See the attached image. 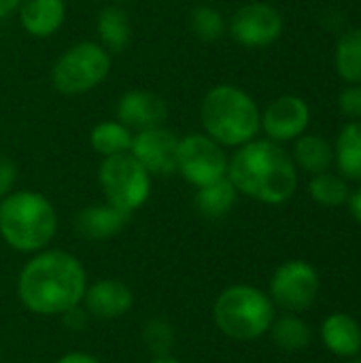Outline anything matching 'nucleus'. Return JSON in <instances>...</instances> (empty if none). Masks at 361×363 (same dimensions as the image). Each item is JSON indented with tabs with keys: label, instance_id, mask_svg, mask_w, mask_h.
<instances>
[{
	"label": "nucleus",
	"instance_id": "obj_29",
	"mask_svg": "<svg viewBox=\"0 0 361 363\" xmlns=\"http://www.w3.org/2000/svg\"><path fill=\"white\" fill-rule=\"evenodd\" d=\"M15 183H17V166L9 155L0 153V200L11 191H15Z\"/></svg>",
	"mask_w": 361,
	"mask_h": 363
},
{
	"label": "nucleus",
	"instance_id": "obj_32",
	"mask_svg": "<svg viewBox=\"0 0 361 363\" xmlns=\"http://www.w3.org/2000/svg\"><path fill=\"white\" fill-rule=\"evenodd\" d=\"M349 208H351L353 217H355V219L361 223V187L355 191V194H351V196H349Z\"/></svg>",
	"mask_w": 361,
	"mask_h": 363
},
{
	"label": "nucleus",
	"instance_id": "obj_15",
	"mask_svg": "<svg viewBox=\"0 0 361 363\" xmlns=\"http://www.w3.org/2000/svg\"><path fill=\"white\" fill-rule=\"evenodd\" d=\"M19 23L34 38H49L66 19V0H21Z\"/></svg>",
	"mask_w": 361,
	"mask_h": 363
},
{
	"label": "nucleus",
	"instance_id": "obj_7",
	"mask_svg": "<svg viewBox=\"0 0 361 363\" xmlns=\"http://www.w3.org/2000/svg\"><path fill=\"white\" fill-rule=\"evenodd\" d=\"M98 183L106 202L128 215L138 211L151 196V174L130 151L102 157Z\"/></svg>",
	"mask_w": 361,
	"mask_h": 363
},
{
	"label": "nucleus",
	"instance_id": "obj_9",
	"mask_svg": "<svg viewBox=\"0 0 361 363\" xmlns=\"http://www.w3.org/2000/svg\"><path fill=\"white\" fill-rule=\"evenodd\" d=\"M319 294V274L317 270L302 262L291 259L277 268L270 281V300L285 311L298 313L306 311Z\"/></svg>",
	"mask_w": 361,
	"mask_h": 363
},
{
	"label": "nucleus",
	"instance_id": "obj_27",
	"mask_svg": "<svg viewBox=\"0 0 361 363\" xmlns=\"http://www.w3.org/2000/svg\"><path fill=\"white\" fill-rule=\"evenodd\" d=\"M143 340L155 357L168 355L174 345V330L164 319H149L143 328Z\"/></svg>",
	"mask_w": 361,
	"mask_h": 363
},
{
	"label": "nucleus",
	"instance_id": "obj_21",
	"mask_svg": "<svg viewBox=\"0 0 361 363\" xmlns=\"http://www.w3.org/2000/svg\"><path fill=\"white\" fill-rule=\"evenodd\" d=\"M334 162L345 179L361 181V121H349L334 147Z\"/></svg>",
	"mask_w": 361,
	"mask_h": 363
},
{
	"label": "nucleus",
	"instance_id": "obj_24",
	"mask_svg": "<svg viewBox=\"0 0 361 363\" xmlns=\"http://www.w3.org/2000/svg\"><path fill=\"white\" fill-rule=\"evenodd\" d=\"M309 194L321 206H340L349 202V196H351L345 177H338L332 172L315 174L309 183Z\"/></svg>",
	"mask_w": 361,
	"mask_h": 363
},
{
	"label": "nucleus",
	"instance_id": "obj_17",
	"mask_svg": "<svg viewBox=\"0 0 361 363\" xmlns=\"http://www.w3.org/2000/svg\"><path fill=\"white\" fill-rule=\"evenodd\" d=\"M323 345L338 357H353L361 351V328L345 313L330 315L321 325Z\"/></svg>",
	"mask_w": 361,
	"mask_h": 363
},
{
	"label": "nucleus",
	"instance_id": "obj_16",
	"mask_svg": "<svg viewBox=\"0 0 361 363\" xmlns=\"http://www.w3.org/2000/svg\"><path fill=\"white\" fill-rule=\"evenodd\" d=\"M128 219H130L128 213H123L106 202V204H94V206L79 211L74 225H77L79 234L85 238L106 240V238L119 234L126 228Z\"/></svg>",
	"mask_w": 361,
	"mask_h": 363
},
{
	"label": "nucleus",
	"instance_id": "obj_23",
	"mask_svg": "<svg viewBox=\"0 0 361 363\" xmlns=\"http://www.w3.org/2000/svg\"><path fill=\"white\" fill-rule=\"evenodd\" d=\"M338 74L349 85H361V28H353L340 36L334 53Z\"/></svg>",
	"mask_w": 361,
	"mask_h": 363
},
{
	"label": "nucleus",
	"instance_id": "obj_18",
	"mask_svg": "<svg viewBox=\"0 0 361 363\" xmlns=\"http://www.w3.org/2000/svg\"><path fill=\"white\" fill-rule=\"evenodd\" d=\"M296 168H302L309 174H321L328 172L334 164V147L317 134H302L296 138L294 155H291Z\"/></svg>",
	"mask_w": 361,
	"mask_h": 363
},
{
	"label": "nucleus",
	"instance_id": "obj_14",
	"mask_svg": "<svg viewBox=\"0 0 361 363\" xmlns=\"http://www.w3.org/2000/svg\"><path fill=\"white\" fill-rule=\"evenodd\" d=\"M85 311L96 319H119L128 315L134 306V294L132 289L115 279H102L91 283L85 289L83 302Z\"/></svg>",
	"mask_w": 361,
	"mask_h": 363
},
{
	"label": "nucleus",
	"instance_id": "obj_11",
	"mask_svg": "<svg viewBox=\"0 0 361 363\" xmlns=\"http://www.w3.org/2000/svg\"><path fill=\"white\" fill-rule=\"evenodd\" d=\"M179 140L181 138L164 125L140 130L132 138L130 153L151 177H168L177 172Z\"/></svg>",
	"mask_w": 361,
	"mask_h": 363
},
{
	"label": "nucleus",
	"instance_id": "obj_13",
	"mask_svg": "<svg viewBox=\"0 0 361 363\" xmlns=\"http://www.w3.org/2000/svg\"><path fill=\"white\" fill-rule=\"evenodd\" d=\"M117 121H121L132 132L160 128L168 119V104L162 96L145 89L126 91L117 100Z\"/></svg>",
	"mask_w": 361,
	"mask_h": 363
},
{
	"label": "nucleus",
	"instance_id": "obj_35",
	"mask_svg": "<svg viewBox=\"0 0 361 363\" xmlns=\"http://www.w3.org/2000/svg\"><path fill=\"white\" fill-rule=\"evenodd\" d=\"M113 2H130V0H113Z\"/></svg>",
	"mask_w": 361,
	"mask_h": 363
},
{
	"label": "nucleus",
	"instance_id": "obj_19",
	"mask_svg": "<svg viewBox=\"0 0 361 363\" xmlns=\"http://www.w3.org/2000/svg\"><path fill=\"white\" fill-rule=\"evenodd\" d=\"M96 32H98L100 45L109 53L111 51H123L130 45V38H132V26H130L128 13L117 4L104 6L98 13Z\"/></svg>",
	"mask_w": 361,
	"mask_h": 363
},
{
	"label": "nucleus",
	"instance_id": "obj_26",
	"mask_svg": "<svg viewBox=\"0 0 361 363\" xmlns=\"http://www.w3.org/2000/svg\"><path fill=\"white\" fill-rule=\"evenodd\" d=\"M189 28L191 32L204 40V43H215L223 36L226 32V21L223 15L209 4H200L189 13Z\"/></svg>",
	"mask_w": 361,
	"mask_h": 363
},
{
	"label": "nucleus",
	"instance_id": "obj_34",
	"mask_svg": "<svg viewBox=\"0 0 361 363\" xmlns=\"http://www.w3.org/2000/svg\"><path fill=\"white\" fill-rule=\"evenodd\" d=\"M151 363H183V362H179V359H174V357H170V355H160V357H155Z\"/></svg>",
	"mask_w": 361,
	"mask_h": 363
},
{
	"label": "nucleus",
	"instance_id": "obj_28",
	"mask_svg": "<svg viewBox=\"0 0 361 363\" xmlns=\"http://www.w3.org/2000/svg\"><path fill=\"white\" fill-rule=\"evenodd\" d=\"M338 108L351 121H361V85H349L340 91Z\"/></svg>",
	"mask_w": 361,
	"mask_h": 363
},
{
	"label": "nucleus",
	"instance_id": "obj_36",
	"mask_svg": "<svg viewBox=\"0 0 361 363\" xmlns=\"http://www.w3.org/2000/svg\"><path fill=\"white\" fill-rule=\"evenodd\" d=\"M353 363H361V362H353Z\"/></svg>",
	"mask_w": 361,
	"mask_h": 363
},
{
	"label": "nucleus",
	"instance_id": "obj_12",
	"mask_svg": "<svg viewBox=\"0 0 361 363\" xmlns=\"http://www.w3.org/2000/svg\"><path fill=\"white\" fill-rule=\"evenodd\" d=\"M311 121V108L300 96H279L262 113V132L268 140L287 143L302 136Z\"/></svg>",
	"mask_w": 361,
	"mask_h": 363
},
{
	"label": "nucleus",
	"instance_id": "obj_30",
	"mask_svg": "<svg viewBox=\"0 0 361 363\" xmlns=\"http://www.w3.org/2000/svg\"><path fill=\"white\" fill-rule=\"evenodd\" d=\"M62 317H64V323H66L70 330H81L83 323H85V313H81L79 306H77V308H70V311L64 313Z\"/></svg>",
	"mask_w": 361,
	"mask_h": 363
},
{
	"label": "nucleus",
	"instance_id": "obj_33",
	"mask_svg": "<svg viewBox=\"0 0 361 363\" xmlns=\"http://www.w3.org/2000/svg\"><path fill=\"white\" fill-rule=\"evenodd\" d=\"M21 4V0H0V19L9 17L13 11H17Z\"/></svg>",
	"mask_w": 361,
	"mask_h": 363
},
{
	"label": "nucleus",
	"instance_id": "obj_3",
	"mask_svg": "<svg viewBox=\"0 0 361 363\" xmlns=\"http://www.w3.org/2000/svg\"><path fill=\"white\" fill-rule=\"evenodd\" d=\"M204 134L226 147H243L262 132V111L255 100L236 85H215L200 104Z\"/></svg>",
	"mask_w": 361,
	"mask_h": 363
},
{
	"label": "nucleus",
	"instance_id": "obj_20",
	"mask_svg": "<svg viewBox=\"0 0 361 363\" xmlns=\"http://www.w3.org/2000/svg\"><path fill=\"white\" fill-rule=\"evenodd\" d=\"M236 198H238L236 187L232 185V181L228 177H223V179L215 181V183L198 187V191H196V208L206 219H221L234 208Z\"/></svg>",
	"mask_w": 361,
	"mask_h": 363
},
{
	"label": "nucleus",
	"instance_id": "obj_5",
	"mask_svg": "<svg viewBox=\"0 0 361 363\" xmlns=\"http://www.w3.org/2000/svg\"><path fill=\"white\" fill-rule=\"evenodd\" d=\"M213 319L219 332L234 340H255L264 336L274 321L272 300L251 285H232L223 289L213 306Z\"/></svg>",
	"mask_w": 361,
	"mask_h": 363
},
{
	"label": "nucleus",
	"instance_id": "obj_8",
	"mask_svg": "<svg viewBox=\"0 0 361 363\" xmlns=\"http://www.w3.org/2000/svg\"><path fill=\"white\" fill-rule=\"evenodd\" d=\"M228 155L206 134H187L179 140L177 172L194 187H204L228 177Z\"/></svg>",
	"mask_w": 361,
	"mask_h": 363
},
{
	"label": "nucleus",
	"instance_id": "obj_6",
	"mask_svg": "<svg viewBox=\"0 0 361 363\" xmlns=\"http://www.w3.org/2000/svg\"><path fill=\"white\" fill-rule=\"evenodd\" d=\"M111 72V53L94 40L68 47L51 68V83L64 96H81L96 89Z\"/></svg>",
	"mask_w": 361,
	"mask_h": 363
},
{
	"label": "nucleus",
	"instance_id": "obj_2",
	"mask_svg": "<svg viewBox=\"0 0 361 363\" xmlns=\"http://www.w3.org/2000/svg\"><path fill=\"white\" fill-rule=\"evenodd\" d=\"M228 179L238 194L264 204H283L296 194L298 168L279 143L253 138L230 157Z\"/></svg>",
	"mask_w": 361,
	"mask_h": 363
},
{
	"label": "nucleus",
	"instance_id": "obj_22",
	"mask_svg": "<svg viewBox=\"0 0 361 363\" xmlns=\"http://www.w3.org/2000/svg\"><path fill=\"white\" fill-rule=\"evenodd\" d=\"M132 138H134V132L117 119L98 123L89 134L91 149L102 157L128 153L132 147Z\"/></svg>",
	"mask_w": 361,
	"mask_h": 363
},
{
	"label": "nucleus",
	"instance_id": "obj_4",
	"mask_svg": "<svg viewBox=\"0 0 361 363\" xmlns=\"http://www.w3.org/2000/svg\"><path fill=\"white\" fill-rule=\"evenodd\" d=\"M57 232V213L38 191H11L0 200V236L21 253L43 251Z\"/></svg>",
	"mask_w": 361,
	"mask_h": 363
},
{
	"label": "nucleus",
	"instance_id": "obj_25",
	"mask_svg": "<svg viewBox=\"0 0 361 363\" xmlns=\"http://www.w3.org/2000/svg\"><path fill=\"white\" fill-rule=\"evenodd\" d=\"M272 340L283 349V351H302L311 345V330L309 325L298 319V317H281L279 321H272L270 330Z\"/></svg>",
	"mask_w": 361,
	"mask_h": 363
},
{
	"label": "nucleus",
	"instance_id": "obj_10",
	"mask_svg": "<svg viewBox=\"0 0 361 363\" xmlns=\"http://www.w3.org/2000/svg\"><path fill=\"white\" fill-rule=\"evenodd\" d=\"M230 34L243 47L272 45L283 34V15L268 2H249L234 13Z\"/></svg>",
	"mask_w": 361,
	"mask_h": 363
},
{
	"label": "nucleus",
	"instance_id": "obj_1",
	"mask_svg": "<svg viewBox=\"0 0 361 363\" xmlns=\"http://www.w3.org/2000/svg\"><path fill=\"white\" fill-rule=\"evenodd\" d=\"M87 289L83 264L66 251H38L19 272L17 296L34 315H64L81 306Z\"/></svg>",
	"mask_w": 361,
	"mask_h": 363
},
{
	"label": "nucleus",
	"instance_id": "obj_31",
	"mask_svg": "<svg viewBox=\"0 0 361 363\" xmlns=\"http://www.w3.org/2000/svg\"><path fill=\"white\" fill-rule=\"evenodd\" d=\"M55 363H102L100 359L87 355V353H68L64 357H60Z\"/></svg>",
	"mask_w": 361,
	"mask_h": 363
}]
</instances>
